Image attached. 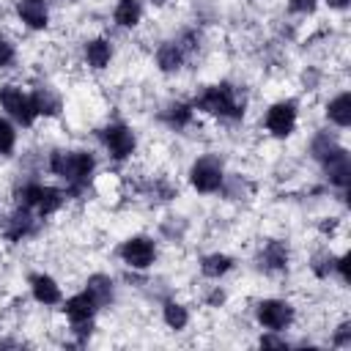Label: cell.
<instances>
[{
	"mask_svg": "<svg viewBox=\"0 0 351 351\" xmlns=\"http://www.w3.org/2000/svg\"><path fill=\"white\" fill-rule=\"evenodd\" d=\"M222 302H225V291H222L219 285H214V288L206 293V304H208V307H219Z\"/></svg>",
	"mask_w": 351,
	"mask_h": 351,
	"instance_id": "cell-33",
	"label": "cell"
},
{
	"mask_svg": "<svg viewBox=\"0 0 351 351\" xmlns=\"http://www.w3.org/2000/svg\"><path fill=\"white\" fill-rule=\"evenodd\" d=\"M41 222H44V219L36 217V211L22 208V206H14V208L3 217L0 233H3L5 241H25V239H30V236L38 233V225H41Z\"/></svg>",
	"mask_w": 351,
	"mask_h": 351,
	"instance_id": "cell-9",
	"label": "cell"
},
{
	"mask_svg": "<svg viewBox=\"0 0 351 351\" xmlns=\"http://www.w3.org/2000/svg\"><path fill=\"white\" fill-rule=\"evenodd\" d=\"M225 165L217 154H203L197 159H192L189 170H186V178H189V186L200 195H217L222 192V184H225Z\"/></svg>",
	"mask_w": 351,
	"mask_h": 351,
	"instance_id": "cell-3",
	"label": "cell"
},
{
	"mask_svg": "<svg viewBox=\"0 0 351 351\" xmlns=\"http://www.w3.org/2000/svg\"><path fill=\"white\" fill-rule=\"evenodd\" d=\"M255 321H258V326H263L269 332H285L296 321V307L288 299L266 296V299L255 302Z\"/></svg>",
	"mask_w": 351,
	"mask_h": 351,
	"instance_id": "cell-8",
	"label": "cell"
},
{
	"mask_svg": "<svg viewBox=\"0 0 351 351\" xmlns=\"http://www.w3.org/2000/svg\"><path fill=\"white\" fill-rule=\"evenodd\" d=\"M14 11H16V19L33 33H41L49 27V19H52L49 0H16Z\"/></svg>",
	"mask_w": 351,
	"mask_h": 351,
	"instance_id": "cell-11",
	"label": "cell"
},
{
	"mask_svg": "<svg viewBox=\"0 0 351 351\" xmlns=\"http://www.w3.org/2000/svg\"><path fill=\"white\" fill-rule=\"evenodd\" d=\"M170 0H148V5H154V8H165Z\"/></svg>",
	"mask_w": 351,
	"mask_h": 351,
	"instance_id": "cell-35",
	"label": "cell"
},
{
	"mask_svg": "<svg viewBox=\"0 0 351 351\" xmlns=\"http://www.w3.org/2000/svg\"><path fill=\"white\" fill-rule=\"evenodd\" d=\"M321 167H324V178L329 181V186H335L340 192L348 189V184H351V156H348L346 148L337 151L335 156H329Z\"/></svg>",
	"mask_w": 351,
	"mask_h": 351,
	"instance_id": "cell-16",
	"label": "cell"
},
{
	"mask_svg": "<svg viewBox=\"0 0 351 351\" xmlns=\"http://www.w3.org/2000/svg\"><path fill=\"white\" fill-rule=\"evenodd\" d=\"M324 115H326V121H329L332 126L348 129V126H351V93H348V90L335 93V96L326 101Z\"/></svg>",
	"mask_w": 351,
	"mask_h": 351,
	"instance_id": "cell-22",
	"label": "cell"
},
{
	"mask_svg": "<svg viewBox=\"0 0 351 351\" xmlns=\"http://www.w3.org/2000/svg\"><path fill=\"white\" fill-rule=\"evenodd\" d=\"M85 293L99 304V307H107L112 299H115V280L104 271H93L88 274L85 280Z\"/></svg>",
	"mask_w": 351,
	"mask_h": 351,
	"instance_id": "cell-21",
	"label": "cell"
},
{
	"mask_svg": "<svg viewBox=\"0 0 351 351\" xmlns=\"http://www.w3.org/2000/svg\"><path fill=\"white\" fill-rule=\"evenodd\" d=\"M27 285H30V296H33L41 307H55V304L63 302V288H60V282H58L52 274H47V271L30 274Z\"/></svg>",
	"mask_w": 351,
	"mask_h": 351,
	"instance_id": "cell-14",
	"label": "cell"
},
{
	"mask_svg": "<svg viewBox=\"0 0 351 351\" xmlns=\"http://www.w3.org/2000/svg\"><path fill=\"white\" fill-rule=\"evenodd\" d=\"M14 60H16V47H14V41L5 38V36H0V69H8Z\"/></svg>",
	"mask_w": 351,
	"mask_h": 351,
	"instance_id": "cell-30",
	"label": "cell"
},
{
	"mask_svg": "<svg viewBox=\"0 0 351 351\" xmlns=\"http://www.w3.org/2000/svg\"><path fill=\"white\" fill-rule=\"evenodd\" d=\"M47 170L63 181L69 197H80L96 176V154L88 148H52L47 154Z\"/></svg>",
	"mask_w": 351,
	"mask_h": 351,
	"instance_id": "cell-1",
	"label": "cell"
},
{
	"mask_svg": "<svg viewBox=\"0 0 351 351\" xmlns=\"http://www.w3.org/2000/svg\"><path fill=\"white\" fill-rule=\"evenodd\" d=\"M195 107H192V101H184V99H173V101H167L162 110H159V121L167 126V129H173V132H184V129H189L192 123H195Z\"/></svg>",
	"mask_w": 351,
	"mask_h": 351,
	"instance_id": "cell-15",
	"label": "cell"
},
{
	"mask_svg": "<svg viewBox=\"0 0 351 351\" xmlns=\"http://www.w3.org/2000/svg\"><path fill=\"white\" fill-rule=\"evenodd\" d=\"M154 63H156V71H159V74L176 77V74L184 71V66H186L189 60H186V55H184V49H181V44H178L176 38H165V41H159L156 49H154Z\"/></svg>",
	"mask_w": 351,
	"mask_h": 351,
	"instance_id": "cell-10",
	"label": "cell"
},
{
	"mask_svg": "<svg viewBox=\"0 0 351 351\" xmlns=\"http://www.w3.org/2000/svg\"><path fill=\"white\" fill-rule=\"evenodd\" d=\"M69 203V195L63 186H52V184H41V192H38V200L33 206L36 217L47 219V217H55L63 211V206Z\"/></svg>",
	"mask_w": 351,
	"mask_h": 351,
	"instance_id": "cell-19",
	"label": "cell"
},
{
	"mask_svg": "<svg viewBox=\"0 0 351 351\" xmlns=\"http://www.w3.org/2000/svg\"><path fill=\"white\" fill-rule=\"evenodd\" d=\"M60 310H63V315H66L69 324H82V321H93L96 318L99 304L85 291H80V293H71L69 299H63L60 302Z\"/></svg>",
	"mask_w": 351,
	"mask_h": 351,
	"instance_id": "cell-17",
	"label": "cell"
},
{
	"mask_svg": "<svg viewBox=\"0 0 351 351\" xmlns=\"http://www.w3.org/2000/svg\"><path fill=\"white\" fill-rule=\"evenodd\" d=\"M258 263H261V269L269 271V274L285 271V269L291 266V247H288V241H282V239H269V241H263V247H261V252H258Z\"/></svg>",
	"mask_w": 351,
	"mask_h": 351,
	"instance_id": "cell-12",
	"label": "cell"
},
{
	"mask_svg": "<svg viewBox=\"0 0 351 351\" xmlns=\"http://www.w3.org/2000/svg\"><path fill=\"white\" fill-rule=\"evenodd\" d=\"M118 258L132 271H148L159 258V244L148 233H132L118 244Z\"/></svg>",
	"mask_w": 351,
	"mask_h": 351,
	"instance_id": "cell-4",
	"label": "cell"
},
{
	"mask_svg": "<svg viewBox=\"0 0 351 351\" xmlns=\"http://www.w3.org/2000/svg\"><path fill=\"white\" fill-rule=\"evenodd\" d=\"M335 271H337L340 282H343V285H348V252L335 255Z\"/></svg>",
	"mask_w": 351,
	"mask_h": 351,
	"instance_id": "cell-31",
	"label": "cell"
},
{
	"mask_svg": "<svg viewBox=\"0 0 351 351\" xmlns=\"http://www.w3.org/2000/svg\"><path fill=\"white\" fill-rule=\"evenodd\" d=\"M324 3H326L332 11H346V8H348V0H324Z\"/></svg>",
	"mask_w": 351,
	"mask_h": 351,
	"instance_id": "cell-34",
	"label": "cell"
},
{
	"mask_svg": "<svg viewBox=\"0 0 351 351\" xmlns=\"http://www.w3.org/2000/svg\"><path fill=\"white\" fill-rule=\"evenodd\" d=\"M143 16H145L143 0H115V5H112V22H115L121 30H134V27H140Z\"/></svg>",
	"mask_w": 351,
	"mask_h": 351,
	"instance_id": "cell-20",
	"label": "cell"
},
{
	"mask_svg": "<svg viewBox=\"0 0 351 351\" xmlns=\"http://www.w3.org/2000/svg\"><path fill=\"white\" fill-rule=\"evenodd\" d=\"M346 145L337 140V134L335 132H326V129H321V132H315L313 137H310V156L318 162V165H324L329 156H335L337 151H343Z\"/></svg>",
	"mask_w": 351,
	"mask_h": 351,
	"instance_id": "cell-23",
	"label": "cell"
},
{
	"mask_svg": "<svg viewBox=\"0 0 351 351\" xmlns=\"http://www.w3.org/2000/svg\"><path fill=\"white\" fill-rule=\"evenodd\" d=\"M307 269L313 271V277L326 280L329 274H335V252H332L329 247L315 250V252L310 255V261H307Z\"/></svg>",
	"mask_w": 351,
	"mask_h": 351,
	"instance_id": "cell-26",
	"label": "cell"
},
{
	"mask_svg": "<svg viewBox=\"0 0 351 351\" xmlns=\"http://www.w3.org/2000/svg\"><path fill=\"white\" fill-rule=\"evenodd\" d=\"M162 321H165L167 329L181 332V329H186V324H189V307H186L184 302H178V299H167V302L162 304Z\"/></svg>",
	"mask_w": 351,
	"mask_h": 351,
	"instance_id": "cell-25",
	"label": "cell"
},
{
	"mask_svg": "<svg viewBox=\"0 0 351 351\" xmlns=\"http://www.w3.org/2000/svg\"><path fill=\"white\" fill-rule=\"evenodd\" d=\"M192 107L197 115H208L217 121H241L247 112V101L241 96V88H236L233 82L222 80V82H211L203 85L195 96H192Z\"/></svg>",
	"mask_w": 351,
	"mask_h": 351,
	"instance_id": "cell-2",
	"label": "cell"
},
{
	"mask_svg": "<svg viewBox=\"0 0 351 351\" xmlns=\"http://www.w3.org/2000/svg\"><path fill=\"white\" fill-rule=\"evenodd\" d=\"M197 266H200V274L206 280H219L233 269V258L228 252H208V255L200 258Z\"/></svg>",
	"mask_w": 351,
	"mask_h": 351,
	"instance_id": "cell-24",
	"label": "cell"
},
{
	"mask_svg": "<svg viewBox=\"0 0 351 351\" xmlns=\"http://www.w3.org/2000/svg\"><path fill=\"white\" fill-rule=\"evenodd\" d=\"M299 126V104L293 99H277L266 107L263 112V129L277 137V140H285L296 132Z\"/></svg>",
	"mask_w": 351,
	"mask_h": 351,
	"instance_id": "cell-7",
	"label": "cell"
},
{
	"mask_svg": "<svg viewBox=\"0 0 351 351\" xmlns=\"http://www.w3.org/2000/svg\"><path fill=\"white\" fill-rule=\"evenodd\" d=\"M16 126L8 115H0V156H11L16 151Z\"/></svg>",
	"mask_w": 351,
	"mask_h": 351,
	"instance_id": "cell-27",
	"label": "cell"
},
{
	"mask_svg": "<svg viewBox=\"0 0 351 351\" xmlns=\"http://www.w3.org/2000/svg\"><path fill=\"white\" fill-rule=\"evenodd\" d=\"M332 346H337V348H348L351 346V324L348 321L337 324V329L332 332Z\"/></svg>",
	"mask_w": 351,
	"mask_h": 351,
	"instance_id": "cell-29",
	"label": "cell"
},
{
	"mask_svg": "<svg viewBox=\"0 0 351 351\" xmlns=\"http://www.w3.org/2000/svg\"><path fill=\"white\" fill-rule=\"evenodd\" d=\"M285 8H288V14H293V16H313L315 8H318V0H288Z\"/></svg>",
	"mask_w": 351,
	"mask_h": 351,
	"instance_id": "cell-28",
	"label": "cell"
},
{
	"mask_svg": "<svg viewBox=\"0 0 351 351\" xmlns=\"http://www.w3.org/2000/svg\"><path fill=\"white\" fill-rule=\"evenodd\" d=\"M99 140H101L107 156H110L112 162H118V165L129 162V159L137 154V132H134L129 123H123V121H110V123H104L101 132H99Z\"/></svg>",
	"mask_w": 351,
	"mask_h": 351,
	"instance_id": "cell-5",
	"label": "cell"
},
{
	"mask_svg": "<svg viewBox=\"0 0 351 351\" xmlns=\"http://www.w3.org/2000/svg\"><path fill=\"white\" fill-rule=\"evenodd\" d=\"M30 99H33V107H36L38 118H44V121H52L63 112V96L52 85H36L30 90Z\"/></svg>",
	"mask_w": 351,
	"mask_h": 351,
	"instance_id": "cell-18",
	"label": "cell"
},
{
	"mask_svg": "<svg viewBox=\"0 0 351 351\" xmlns=\"http://www.w3.org/2000/svg\"><path fill=\"white\" fill-rule=\"evenodd\" d=\"M0 110L14 123H19L25 129H33L36 121H38V112H36L33 99H30V90H25L16 82H3L0 85Z\"/></svg>",
	"mask_w": 351,
	"mask_h": 351,
	"instance_id": "cell-6",
	"label": "cell"
},
{
	"mask_svg": "<svg viewBox=\"0 0 351 351\" xmlns=\"http://www.w3.org/2000/svg\"><path fill=\"white\" fill-rule=\"evenodd\" d=\"M112 58H115V47H112V41H110L107 36H93V38H88V41L82 44V60H85V66L93 69V71L110 69Z\"/></svg>",
	"mask_w": 351,
	"mask_h": 351,
	"instance_id": "cell-13",
	"label": "cell"
},
{
	"mask_svg": "<svg viewBox=\"0 0 351 351\" xmlns=\"http://www.w3.org/2000/svg\"><path fill=\"white\" fill-rule=\"evenodd\" d=\"M258 346H277V348H285V346H288V340H285V337H277V332H269V329H266V332L261 335Z\"/></svg>",
	"mask_w": 351,
	"mask_h": 351,
	"instance_id": "cell-32",
	"label": "cell"
}]
</instances>
